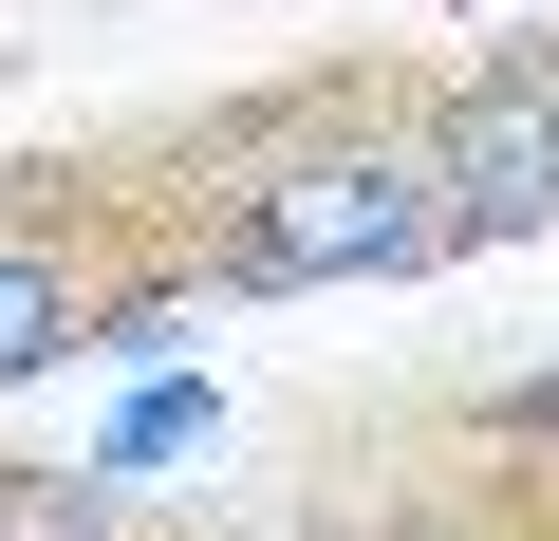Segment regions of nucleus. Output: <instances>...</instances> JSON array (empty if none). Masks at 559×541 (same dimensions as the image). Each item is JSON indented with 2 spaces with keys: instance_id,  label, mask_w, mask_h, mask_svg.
Listing matches in <instances>:
<instances>
[{
  "instance_id": "f257e3e1",
  "label": "nucleus",
  "mask_w": 559,
  "mask_h": 541,
  "mask_svg": "<svg viewBox=\"0 0 559 541\" xmlns=\"http://www.w3.org/2000/svg\"><path fill=\"white\" fill-rule=\"evenodd\" d=\"M448 150L429 131H336V150H280L224 224V281L242 299H318V281H411V261H448Z\"/></svg>"
},
{
  "instance_id": "f03ea898",
  "label": "nucleus",
  "mask_w": 559,
  "mask_h": 541,
  "mask_svg": "<svg viewBox=\"0 0 559 541\" xmlns=\"http://www.w3.org/2000/svg\"><path fill=\"white\" fill-rule=\"evenodd\" d=\"M429 150H448V224H466V243L559 224V57H485Z\"/></svg>"
},
{
  "instance_id": "7ed1b4c3",
  "label": "nucleus",
  "mask_w": 559,
  "mask_h": 541,
  "mask_svg": "<svg viewBox=\"0 0 559 541\" xmlns=\"http://www.w3.org/2000/svg\"><path fill=\"white\" fill-rule=\"evenodd\" d=\"M57 337H75V261H57V243H20V224H0V374H38Z\"/></svg>"
},
{
  "instance_id": "20e7f679",
  "label": "nucleus",
  "mask_w": 559,
  "mask_h": 541,
  "mask_svg": "<svg viewBox=\"0 0 559 541\" xmlns=\"http://www.w3.org/2000/svg\"><path fill=\"white\" fill-rule=\"evenodd\" d=\"M0 541H112V504H94V485H20V522H0Z\"/></svg>"
},
{
  "instance_id": "39448f33",
  "label": "nucleus",
  "mask_w": 559,
  "mask_h": 541,
  "mask_svg": "<svg viewBox=\"0 0 559 541\" xmlns=\"http://www.w3.org/2000/svg\"><path fill=\"white\" fill-rule=\"evenodd\" d=\"M280 541H336V522H280Z\"/></svg>"
},
{
  "instance_id": "423d86ee",
  "label": "nucleus",
  "mask_w": 559,
  "mask_h": 541,
  "mask_svg": "<svg viewBox=\"0 0 559 541\" xmlns=\"http://www.w3.org/2000/svg\"><path fill=\"white\" fill-rule=\"evenodd\" d=\"M0 522H20V485H0Z\"/></svg>"
}]
</instances>
